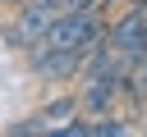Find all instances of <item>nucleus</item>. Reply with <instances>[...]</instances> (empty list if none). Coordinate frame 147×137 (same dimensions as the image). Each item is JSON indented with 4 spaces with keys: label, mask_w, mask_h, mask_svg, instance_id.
I'll list each match as a JSON object with an SVG mask.
<instances>
[{
    "label": "nucleus",
    "mask_w": 147,
    "mask_h": 137,
    "mask_svg": "<svg viewBox=\"0 0 147 137\" xmlns=\"http://www.w3.org/2000/svg\"><path fill=\"white\" fill-rule=\"evenodd\" d=\"M115 5H119V0H96V9H101V14H110Z\"/></svg>",
    "instance_id": "obj_6"
},
{
    "label": "nucleus",
    "mask_w": 147,
    "mask_h": 137,
    "mask_svg": "<svg viewBox=\"0 0 147 137\" xmlns=\"http://www.w3.org/2000/svg\"><path fill=\"white\" fill-rule=\"evenodd\" d=\"M32 5H55V0H32Z\"/></svg>",
    "instance_id": "obj_8"
},
{
    "label": "nucleus",
    "mask_w": 147,
    "mask_h": 137,
    "mask_svg": "<svg viewBox=\"0 0 147 137\" xmlns=\"http://www.w3.org/2000/svg\"><path fill=\"white\" fill-rule=\"evenodd\" d=\"M96 0H55V9H92Z\"/></svg>",
    "instance_id": "obj_5"
},
{
    "label": "nucleus",
    "mask_w": 147,
    "mask_h": 137,
    "mask_svg": "<svg viewBox=\"0 0 147 137\" xmlns=\"http://www.w3.org/2000/svg\"><path fill=\"white\" fill-rule=\"evenodd\" d=\"M119 96H129V105L133 110H147V55L124 73V87H119Z\"/></svg>",
    "instance_id": "obj_3"
},
{
    "label": "nucleus",
    "mask_w": 147,
    "mask_h": 137,
    "mask_svg": "<svg viewBox=\"0 0 147 137\" xmlns=\"http://www.w3.org/2000/svg\"><path fill=\"white\" fill-rule=\"evenodd\" d=\"M69 114H78V96H60V100H51V105L37 110L41 123H46V119H69Z\"/></svg>",
    "instance_id": "obj_4"
},
{
    "label": "nucleus",
    "mask_w": 147,
    "mask_h": 137,
    "mask_svg": "<svg viewBox=\"0 0 147 137\" xmlns=\"http://www.w3.org/2000/svg\"><path fill=\"white\" fill-rule=\"evenodd\" d=\"M51 18H55V5H18V14L14 18H5L0 23V41L9 46V50H18V55H28L41 37H46V27H51Z\"/></svg>",
    "instance_id": "obj_2"
},
{
    "label": "nucleus",
    "mask_w": 147,
    "mask_h": 137,
    "mask_svg": "<svg viewBox=\"0 0 147 137\" xmlns=\"http://www.w3.org/2000/svg\"><path fill=\"white\" fill-rule=\"evenodd\" d=\"M0 5H5V9H18V5H28V0H0Z\"/></svg>",
    "instance_id": "obj_7"
},
{
    "label": "nucleus",
    "mask_w": 147,
    "mask_h": 137,
    "mask_svg": "<svg viewBox=\"0 0 147 137\" xmlns=\"http://www.w3.org/2000/svg\"><path fill=\"white\" fill-rule=\"evenodd\" d=\"M106 46L115 50L119 73H129L147 55V5H129L115 23H106Z\"/></svg>",
    "instance_id": "obj_1"
}]
</instances>
